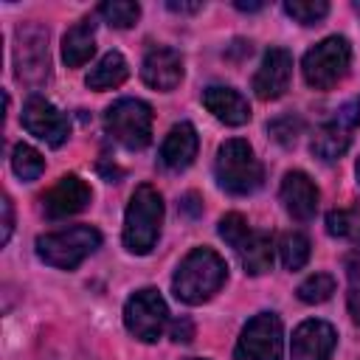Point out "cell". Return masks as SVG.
Returning <instances> with one entry per match:
<instances>
[{
    "label": "cell",
    "instance_id": "obj_35",
    "mask_svg": "<svg viewBox=\"0 0 360 360\" xmlns=\"http://www.w3.org/2000/svg\"><path fill=\"white\" fill-rule=\"evenodd\" d=\"M354 172H357V183H360V158H357V166H354Z\"/></svg>",
    "mask_w": 360,
    "mask_h": 360
},
{
    "label": "cell",
    "instance_id": "obj_10",
    "mask_svg": "<svg viewBox=\"0 0 360 360\" xmlns=\"http://www.w3.org/2000/svg\"><path fill=\"white\" fill-rule=\"evenodd\" d=\"M284 352V329L276 312H259L253 315L236 343L239 360H281Z\"/></svg>",
    "mask_w": 360,
    "mask_h": 360
},
{
    "label": "cell",
    "instance_id": "obj_6",
    "mask_svg": "<svg viewBox=\"0 0 360 360\" xmlns=\"http://www.w3.org/2000/svg\"><path fill=\"white\" fill-rule=\"evenodd\" d=\"M349 65H352L349 39L346 37H326L304 53L301 73L312 90H332L338 82L346 79Z\"/></svg>",
    "mask_w": 360,
    "mask_h": 360
},
{
    "label": "cell",
    "instance_id": "obj_36",
    "mask_svg": "<svg viewBox=\"0 0 360 360\" xmlns=\"http://www.w3.org/2000/svg\"><path fill=\"white\" fill-rule=\"evenodd\" d=\"M354 107H357V115H360V98H357V104H354Z\"/></svg>",
    "mask_w": 360,
    "mask_h": 360
},
{
    "label": "cell",
    "instance_id": "obj_2",
    "mask_svg": "<svg viewBox=\"0 0 360 360\" xmlns=\"http://www.w3.org/2000/svg\"><path fill=\"white\" fill-rule=\"evenodd\" d=\"M160 222H163V197L155 186L141 183L132 191L124 214V248L135 256L149 253L160 236Z\"/></svg>",
    "mask_w": 360,
    "mask_h": 360
},
{
    "label": "cell",
    "instance_id": "obj_22",
    "mask_svg": "<svg viewBox=\"0 0 360 360\" xmlns=\"http://www.w3.org/2000/svg\"><path fill=\"white\" fill-rule=\"evenodd\" d=\"M278 256L287 270H301L309 259V239L301 231H287L278 239Z\"/></svg>",
    "mask_w": 360,
    "mask_h": 360
},
{
    "label": "cell",
    "instance_id": "obj_13",
    "mask_svg": "<svg viewBox=\"0 0 360 360\" xmlns=\"http://www.w3.org/2000/svg\"><path fill=\"white\" fill-rule=\"evenodd\" d=\"M338 343V332L332 323L309 318L295 326L292 343H290V357L292 360H329Z\"/></svg>",
    "mask_w": 360,
    "mask_h": 360
},
{
    "label": "cell",
    "instance_id": "obj_19",
    "mask_svg": "<svg viewBox=\"0 0 360 360\" xmlns=\"http://www.w3.org/2000/svg\"><path fill=\"white\" fill-rule=\"evenodd\" d=\"M197 129L188 124V121H180L169 129V135L163 138V146H160V163L172 172H180L186 166H191V160L197 158Z\"/></svg>",
    "mask_w": 360,
    "mask_h": 360
},
{
    "label": "cell",
    "instance_id": "obj_3",
    "mask_svg": "<svg viewBox=\"0 0 360 360\" xmlns=\"http://www.w3.org/2000/svg\"><path fill=\"white\" fill-rule=\"evenodd\" d=\"M214 174H217V183L228 194H239V197L253 194L264 183V169L259 158L253 155L250 143L242 138H231L217 149Z\"/></svg>",
    "mask_w": 360,
    "mask_h": 360
},
{
    "label": "cell",
    "instance_id": "obj_9",
    "mask_svg": "<svg viewBox=\"0 0 360 360\" xmlns=\"http://www.w3.org/2000/svg\"><path fill=\"white\" fill-rule=\"evenodd\" d=\"M169 323V307L155 287H143L124 304V326L143 343H155Z\"/></svg>",
    "mask_w": 360,
    "mask_h": 360
},
{
    "label": "cell",
    "instance_id": "obj_1",
    "mask_svg": "<svg viewBox=\"0 0 360 360\" xmlns=\"http://www.w3.org/2000/svg\"><path fill=\"white\" fill-rule=\"evenodd\" d=\"M225 278H228L225 259L211 248H194L174 270L172 290L183 304H202L225 284Z\"/></svg>",
    "mask_w": 360,
    "mask_h": 360
},
{
    "label": "cell",
    "instance_id": "obj_15",
    "mask_svg": "<svg viewBox=\"0 0 360 360\" xmlns=\"http://www.w3.org/2000/svg\"><path fill=\"white\" fill-rule=\"evenodd\" d=\"M290 76H292V53L284 48H270L262 56L259 70L253 73V90L262 101H273L284 96V90L290 87Z\"/></svg>",
    "mask_w": 360,
    "mask_h": 360
},
{
    "label": "cell",
    "instance_id": "obj_18",
    "mask_svg": "<svg viewBox=\"0 0 360 360\" xmlns=\"http://www.w3.org/2000/svg\"><path fill=\"white\" fill-rule=\"evenodd\" d=\"M202 104H205V110H208L217 121H222V124H228V127H242V124L250 121V104H248V98H245L239 90H233V87H222V84L205 87V90H202Z\"/></svg>",
    "mask_w": 360,
    "mask_h": 360
},
{
    "label": "cell",
    "instance_id": "obj_20",
    "mask_svg": "<svg viewBox=\"0 0 360 360\" xmlns=\"http://www.w3.org/2000/svg\"><path fill=\"white\" fill-rule=\"evenodd\" d=\"M96 53V22L79 20L62 37V59L68 68H82Z\"/></svg>",
    "mask_w": 360,
    "mask_h": 360
},
{
    "label": "cell",
    "instance_id": "obj_5",
    "mask_svg": "<svg viewBox=\"0 0 360 360\" xmlns=\"http://www.w3.org/2000/svg\"><path fill=\"white\" fill-rule=\"evenodd\" d=\"M219 236L236 250L245 273L250 276H262L273 267V233L267 231H253L248 225V219L236 211L225 214L219 219Z\"/></svg>",
    "mask_w": 360,
    "mask_h": 360
},
{
    "label": "cell",
    "instance_id": "obj_26",
    "mask_svg": "<svg viewBox=\"0 0 360 360\" xmlns=\"http://www.w3.org/2000/svg\"><path fill=\"white\" fill-rule=\"evenodd\" d=\"M284 11L301 25H315L329 14V3L326 0H287Z\"/></svg>",
    "mask_w": 360,
    "mask_h": 360
},
{
    "label": "cell",
    "instance_id": "obj_21",
    "mask_svg": "<svg viewBox=\"0 0 360 360\" xmlns=\"http://www.w3.org/2000/svg\"><path fill=\"white\" fill-rule=\"evenodd\" d=\"M129 76V65L127 59L118 53V51H110L104 53L96 68L87 73V87L90 90H112L118 84H124V79Z\"/></svg>",
    "mask_w": 360,
    "mask_h": 360
},
{
    "label": "cell",
    "instance_id": "obj_32",
    "mask_svg": "<svg viewBox=\"0 0 360 360\" xmlns=\"http://www.w3.org/2000/svg\"><path fill=\"white\" fill-rule=\"evenodd\" d=\"M346 264H349V276L357 281V278H360V236H357V245H354V250L349 253Z\"/></svg>",
    "mask_w": 360,
    "mask_h": 360
},
{
    "label": "cell",
    "instance_id": "obj_7",
    "mask_svg": "<svg viewBox=\"0 0 360 360\" xmlns=\"http://www.w3.org/2000/svg\"><path fill=\"white\" fill-rule=\"evenodd\" d=\"M104 129L124 149H143L152 141V107L141 98H121L107 107Z\"/></svg>",
    "mask_w": 360,
    "mask_h": 360
},
{
    "label": "cell",
    "instance_id": "obj_24",
    "mask_svg": "<svg viewBox=\"0 0 360 360\" xmlns=\"http://www.w3.org/2000/svg\"><path fill=\"white\" fill-rule=\"evenodd\" d=\"M98 14L112 28H132L138 22V17H141V6L129 3V0H107V3L98 6Z\"/></svg>",
    "mask_w": 360,
    "mask_h": 360
},
{
    "label": "cell",
    "instance_id": "obj_23",
    "mask_svg": "<svg viewBox=\"0 0 360 360\" xmlns=\"http://www.w3.org/2000/svg\"><path fill=\"white\" fill-rule=\"evenodd\" d=\"M11 169H14V174H17L20 180L31 183V180H37V177L45 172V160H42V155H39L34 146L17 143L14 152H11Z\"/></svg>",
    "mask_w": 360,
    "mask_h": 360
},
{
    "label": "cell",
    "instance_id": "obj_38",
    "mask_svg": "<svg viewBox=\"0 0 360 360\" xmlns=\"http://www.w3.org/2000/svg\"><path fill=\"white\" fill-rule=\"evenodd\" d=\"M357 11H360V3H357Z\"/></svg>",
    "mask_w": 360,
    "mask_h": 360
},
{
    "label": "cell",
    "instance_id": "obj_34",
    "mask_svg": "<svg viewBox=\"0 0 360 360\" xmlns=\"http://www.w3.org/2000/svg\"><path fill=\"white\" fill-rule=\"evenodd\" d=\"M236 8H239V11H259L262 3H236Z\"/></svg>",
    "mask_w": 360,
    "mask_h": 360
},
{
    "label": "cell",
    "instance_id": "obj_14",
    "mask_svg": "<svg viewBox=\"0 0 360 360\" xmlns=\"http://www.w3.org/2000/svg\"><path fill=\"white\" fill-rule=\"evenodd\" d=\"M90 197H93V191L79 174H65V177H59L56 186H51L42 194V208H45V217L65 219V217L84 211Z\"/></svg>",
    "mask_w": 360,
    "mask_h": 360
},
{
    "label": "cell",
    "instance_id": "obj_25",
    "mask_svg": "<svg viewBox=\"0 0 360 360\" xmlns=\"http://www.w3.org/2000/svg\"><path fill=\"white\" fill-rule=\"evenodd\" d=\"M298 298L304 301V304H323V301H329L332 298V292H335V278L329 276V273H312V276H307L301 284H298Z\"/></svg>",
    "mask_w": 360,
    "mask_h": 360
},
{
    "label": "cell",
    "instance_id": "obj_37",
    "mask_svg": "<svg viewBox=\"0 0 360 360\" xmlns=\"http://www.w3.org/2000/svg\"><path fill=\"white\" fill-rule=\"evenodd\" d=\"M188 360H202V357H188Z\"/></svg>",
    "mask_w": 360,
    "mask_h": 360
},
{
    "label": "cell",
    "instance_id": "obj_28",
    "mask_svg": "<svg viewBox=\"0 0 360 360\" xmlns=\"http://www.w3.org/2000/svg\"><path fill=\"white\" fill-rule=\"evenodd\" d=\"M267 129H270V135H273L278 143L290 146V143H295V138H298V132H301V118L281 115V118H276V121H273Z\"/></svg>",
    "mask_w": 360,
    "mask_h": 360
},
{
    "label": "cell",
    "instance_id": "obj_31",
    "mask_svg": "<svg viewBox=\"0 0 360 360\" xmlns=\"http://www.w3.org/2000/svg\"><path fill=\"white\" fill-rule=\"evenodd\" d=\"M11 228H14V211H11V200L3 197V242L11 239Z\"/></svg>",
    "mask_w": 360,
    "mask_h": 360
},
{
    "label": "cell",
    "instance_id": "obj_16",
    "mask_svg": "<svg viewBox=\"0 0 360 360\" xmlns=\"http://www.w3.org/2000/svg\"><path fill=\"white\" fill-rule=\"evenodd\" d=\"M141 79L155 90H163V93L174 90L183 79V56L166 45L152 48L141 62Z\"/></svg>",
    "mask_w": 360,
    "mask_h": 360
},
{
    "label": "cell",
    "instance_id": "obj_33",
    "mask_svg": "<svg viewBox=\"0 0 360 360\" xmlns=\"http://www.w3.org/2000/svg\"><path fill=\"white\" fill-rule=\"evenodd\" d=\"M169 6V11H177V14H194V11H200L202 8V3H166Z\"/></svg>",
    "mask_w": 360,
    "mask_h": 360
},
{
    "label": "cell",
    "instance_id": "obj_8",
    "mask_svg": "<svg viewBox=\"0 0 360 360\" xmlns=\"http://www.w3.org/2000/svg\"><path fill=\"white\" fill-rule=\"evenodd\" d=\"M14 68L17 79L28 87H39L48 79L51 56H48V31L39 22H25L14 34Z\"/></svg>",
    "mask_w": 360,
    "mask_h": 360
},
{
    "label": "cell",
    "instance_id": "obj_29",
    "mask_svg": "<svg viewBox=\"0 0 360 360\" xmlns=\"http://www.w3.org/2000/svg\"><path fill=\"white\" fill-rule=\"evenodd\" d=\"M346 307H349V315H352V321L360 326V281H354V284H352V290H349V298H346Z\"/></svg>",
    "mask_w": 360,
    "mask_h": 360
},
{
    "label": "cell",
    "instance_id": "obj_12",
    "mask_svg": "<svg viewBox=\"0 0 360 360\" xmlns=\"http://www.w3.org/2000/svg\"><path fill=\"white\" fill-rule=\"evenodd\" d=\"M360 121L357 115V107H343L338 112L335 121H326L315 129L312 135V155L321 158L323 163H332V160H340L352 143V127Z\"/></svg>",
    "mask_w": 360,
    "mask_h": 360
},
{
    "label": "cell",
    "instance_id": "obj_27",
    "mask_svg": "<svg viewBox=\"0 0 360 360\" xmlns=\"http://www.w3.org/2000/svg\"><path fill=\"white\" fill-rule=\"evenodd\" d=\"M357 214L354 211H349V208H338V211H329L326 214V231H329V236H338V239H343V236H352L354 231H357Z\"/></svg>",
    "mask_w": 360,
    "mask_h": 360
},
{
    "label": "cell",
    "instance_id": "obj_17",
    "mask_svg": "<svg viewBox=\"0 0 360 360\" xmlns=\"http://www.w3.org/2000/svg\"><path fill=\"white\" fill-rule=\"evenodd\" d=\"M281 202L287 208V214L298 222H307L315 217L318 211V186L312 183L309 174L304 172H287L284 180H281Z\"/></svg>",
    "mask_w": 360,
    "mask_h": 360
},
{
    "label": "cell",
    "instance_id": "obj_11",
    "mask_svg": "<svg viewBox=\"0 0 360 360\" xmlns=\"http://www.w3.org/2000/svg\"><path fill=\"white\" fill-rule=\"evenodd\" d=\"M22 127L34 135V138H39V141H45L48 146H62L65 141H68V135H70V121H68V115L62 112V110H56L48 98H42V96H31L28 101H25V107H22Z\"/></svg>",
    "mask_w": 360,
    "mask_h": 360
},
{
    "label": "cell",
    "instance_id": "obj_4",
    "mask_svg": "<svg viewBox=\"0 0 360 360\" xmlns=\"http://www.w3.org/2000/svg\"><path fill=\"white\" fill-rule=\"evenodd\" d=\"M98 245H101V233L93 225H73L37 236V256L56 270H73Z\"/></svg>",
    "mask_w": 360,
    "mask_h": 360
},
{
    "label": "cell",
    "instance_id": "obj_30",
    "mask_svg": "<svg viewBox=\"0 0 360 360\" xmlns=\"http://www.w3.org/2000/svg\"><path fill=\"white\" fill-rule=\"evenodd\" d=\"M191 332H194V329H191V321H188V318H180V321L172 323V338H174L177 343H180V340H183V343L191 340Z\"/></svg>",
    "mask_w": 360,
    "mask_h": 360
}]
</instances>
